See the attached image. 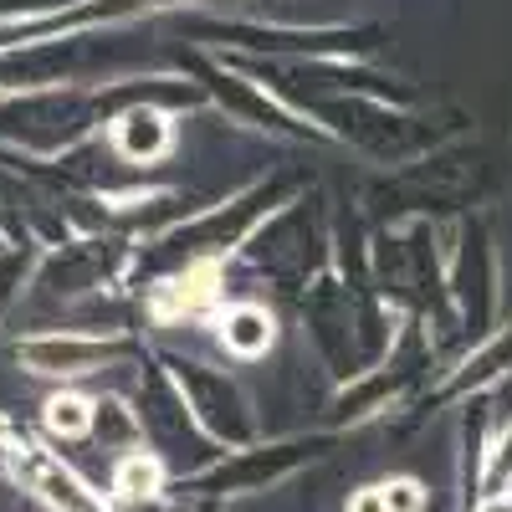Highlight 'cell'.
Listing matches in <instances>:
<instances>
[{"instance_id": "cell-1", "label": "cell", "mask_w": 512, "mask_h": 512, "mask_svg": "<svg viewBox=\"0 0 512 512\" xmlns=\"http://www.w3.org/2000/svg\"><path fill=\"white\" fill-rule=\"evenodd\" d=\"M297 195L292 175H272V180H256L216 205H200L190 221H175L169 231L149 236L144 246H134V262H128V287H149L164 272H180L195 262H231V256L246 246V236L262 226L272 210H282Z\"/></svg>"}, {"instance_id": "cell-2", "label": "cell", "mask_w": 512, "mask_h": 512, "mask_svg": "<svg viewBox=\"0 0 512 512\" xmlns=\"http://www.w3.org/2000/svg\"><path fill=\"white\" fill-rule=\"evenodd\" d=\"M236 262L251 277H267L277 287H308L333 262V221L318 195H292L282 210L246 236Z\"/></svg>"}, {"instance_id": "cell-3", "label": "cell", "mask_w": 512, "mask_h": 512, "mask_svg": "<svg viewBox=\"0 0 512 512\" xmlns=\"http://www.w3.org/2000/svg\"><path fill=\"white\" fill-rule=\"evenodd\" d=\"M128 262H134V241H123L113 231L67 236L62 246H41L31 287L52 308H88L98 297H113L118 287H128Z\"/></svg>"}, {"instance_id": "cell-4", "label": "cell", "mask_w": 512, "mask_h": 512, "mask_svg": "<svg viewBox=\"0 0 512 512\" xmlns=\"http://www.w3.org/2000/svg\"><path fill=\"white\" fill-rule=\"evenodd\" d=\"M134 410H139V425H144V446L169 466V477H200L210 461L221 456V446L210 441L185 395H180V384L169 379V369L159 364V354H144L139 359V390H134Z\"/></svg>"}, {"instance_id": "cell-5", "label": "cell", "mask_w": 512, "mask_h": 512, "mask_svg": "<svg viewBox=\"0 0 512 512\" xmlns=\"http://www.w3.org/2000/svg\"><path fill=\"white\" fill-rule=\"evenodd\" d=\"M180 67H185V77L200 88L205 103H216L226 118H236V123H246V128H262V134L287 139V144H323V139H328L313 118H303L297 108H287L282 98H272L262 82H251L246 72H236L226 57L185 52Z\"/></svg>"}, {"instance_id": "cell-6", "label": "cell", "mask_w": 512, "mask_h": 512, "mask_svg": "<svg viewBox=\"0 0 512 512\" xmlns=\"http://www.w3.org/2000/svg\"><path fill=\"white\" fill-rule=\"evenodd\" d=\"M159 364L169 369V379L180 384V395L195 415V425L226 451H241V446H256L262 425H256V410L241 390V379L226 374L221 364H210L200 354H175V349H159Z\"/></svg>"}, {"instance_id": "cell-7", "label": "cell", "mask_w": 512, "mask_h": 512, "mask_svg": "<svg viewBox=\"0 0 512 512\" xmlns=\"http://www.w3.org/2000/svg\"><path fill=\"white\" fill-rule=\"evenodd\" d=\"M144 344L134 333H88V328H31L11 344V359L36 379H88L118 364H139Z\"/></svg>"}, {"instance_id": "cell-8", "label": "cell", "mask_w": 512, "mask_h": 512, "mask_svg": "<svg viewBox=\"0 0 512 512\" xmlns=\"http://www.w3.org/2000/svg\"><path fill=\"white\" fill-rule=\"evenodd\" d=\"M318 451H328V436H282V441H256L241 451H221L200 477H190V492L200 497H236V492H267L287 482L297 466H308Z\"/></svg>"}, {"instance_id": "cell-9", "label": "cell", "mask_w": 512, "mask_h": 512, "mask_svg": "<svg viewBox=\"0 0 512 512\" xmlns=\"http://www.w3.org/2000/svg\"><path fill=\"white\" fill-rule=\"evenodd\" d=\"M180 134H175V113L164 103H134L123 108L113 123H108V149L118 154V164L128 169H154L175 154Z\"/></svg>"}, {"instance_id": "cell-10", "label": "cell", "mask_w": 512, "mask_h": 512, "mask_svg": "<svg viewBox=\"0 0 512 512\" xmlns=\"http://www.w3.org/2000/svg\"><path fill=\"white\" fill-rule=\"evenodd\" d=\"M415 369H420V354L405 359L400 349H390V359H384V364H374L369 374H359L349 384H338V395H333V425H359V420H369L379 410H390V400L410 390Z\"/></svg>"}, {"instance_id": "cell-11", "label": "cell", "mask_w": 512, "mask_h": 512, "mask_svg": "<svg viewBox=\"0 0 512 512\" xmlns=\"http://www.w3.org/2000/svg\"><path fill=\"white\" fill-rule=\"evenodd\" d=\"M210 328H216V344L241 364H256L277 349V313L256 297H226Z\"/></svg>"}, {"instance_id": "cell-12", "label": "cell", "mask_w": 512, "mask_h": 512, "mask_svg": "<svg viewBox=\"0 0 512 512\" xmlns=\"http://www.w3.org/2000/svg\"><path fill=\"white\" fill-rule=\"evenodd\" d=\"M108 487H113V502L118 507H139V502H159L164 487H169V466L139 446V451H123L113 461V472H108Z\"/></svg>"}, {"instance_id": "cell-13", "label": "cell", "mask_w": 512, "mask_h": 512, "mask_svg": "<svg viewBox=\"0 0 512 512\" xmlns=\"http://www.w3.org/2000/svg\"><path fill=\"white\" fill-rule=\"evenodd\" d=\"M41 431H47V441H62V446L93 441V395L72 390V384L52 390L41 400Z\"/></svg>"}, {"instance_id": "cell-14", "label": "cell", "mask_w": 512, "mask_h": 512, "mask_svg": "<svg viewBox=\"0 0 512 512\" xmlns=\"http://www.w3.org/2000/svg\"><path fill=\"white\" fill-rule=\"evenodd\" d=\"M93 441L103 451H113V461L123 451H139L144 446V425H139L134 400H123V395H93Z\"/></svg>"}, {"instance_id": "cell-15", "label": "cell", "mask_w": 512, "mask_h": 512, "mask_svg": "<svg viewBox=\"0 0 512 512\" xmlns=\"http://www.w3.org/2000/svg\"><path fill=\"white\" fill-rule=\"evenodd\" d=\"M36 262H41V246L36 241H21V246L0 251V323H6V313L21 303V292L31 287Z\"/></svg>"}, {"instance_id": "cell-16", "label": "cell", "mask_w": 512, "mask_h": 512, "mask_svg": "<svg viewBox=\"0 0 512 512\" xmlns=\"http://www.w3.org/2000/svg\"><path fill=\"white\" fill-rule=\"evenodd\" d=\"M502 369H512V328L507 333H497L492 344H482L472 359L461 364V374L446 384V395H461V390H477V384H487V379H497Z\"/></svg>"}, {"instance_id": "cell-17", "label": "cell", "mask_w": 512, "mask_h": 512, "mask_svg": "<svg viewBox=\"0 0 512 512\" xmlns=\"http://www.w3.org/2000/svg\"><path fill=\"white\" fill-rule=\"evenodd\" d=\"M349 512H395V507H390V492H384V482H374V487H359V492L349 497Z\"/></svg>"}, {"instance_id": "cell-18", "label": "cell", "mask_w": 512, "mask_h": 512, "mask_svg": "<svg viewBox=\"0 0 512 512\" xmlns=\"http://www.w3.org/2000/svg\"><path fill=\"white\" fill-rule=\"evenodd\" d=\"M477 512H512V492H492V497H482Z\"/></svg>"}, {"instance_id": "cell-19", "label": "cell", "mask_w": 512, "mask_h": 512, "mask_svg": "<svg viewBox=\"0 0 512 512\" xmlns=\"http://www.w3.org/2000/svg\"><path fill=\"white\" fill-rule=\"evenodd\" d=\"M195 512H221V502H210V497H200V502H195Z\"/></svg>"}, {"instance_id": "cell-20", "label": "cell", "mask_w": 512, "mask_h": 512, "mask_svg": "<svg viewBox=\"0 0 512 512\" xmlns=\"http://www.w3.org/2000/svg\"><path fill=\"white\" fill-rule=\"evenodd\" d=\"M0 251H6V236H0Z\"/></svg>"}]
</instances>
